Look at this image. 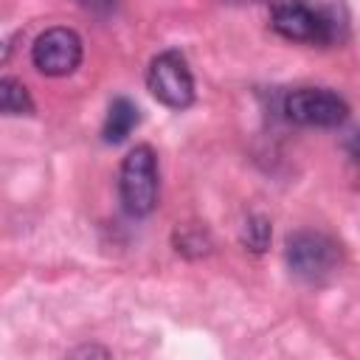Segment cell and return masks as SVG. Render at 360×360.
Here are the masks:
<instances>
[{
  "label": "cell",
  "mask_w": 360,
  "mask_h": 360,
  "mask_svg": "<svg viewBox=\"0 0 360 360\" xmlns=\"http://www.w3.org/2000/svg\"><path fill=\"white\" fill-rule=\"evenodd\" d=\"M287 267L304 281H323L340 264V245L321 231H295L287 236Z\"/></svg>",
  "instance_id": "obj_3"
},
{
  "label": "cell",
  "mask_w": 360,
  "mask_h": 360,
  "mask_svg": "<svg viewBox=\"0 0 360 360\" xmlns=\"http://www.w3.org/2000/svg\"><path fill=\"white\" fill-rule=\"evenodd\" d=\"M82 6H87L90 11H98V14H107L118 6V0H82Z\"/></svg>",
  "instance_id": "obj_11"
},
{
  "label": "cell",
  "mask_w": 360,
  "mask_h": 360,
  "mask_svg": "<svg viewBox=\"0 0 360 360\" xmlns=\"http://www.w3.org/2000/svg\"><path fill=\"white\" fill-rule=\"evenodd\" d=\"M0 112L3 115H31L34 112V98H31L28 87L14 76L0 79Z\"/></svg>",
  "instance_id": "obj_8"
},
{
  "label": "cell",
  "mask_w": 360,
  "mask_h": 360,
  "mask_svg": "<svg viewBox=\"0 0 360 360\" xmlns=\"http://www.w3.org/2000/svg\"><path fill=\"white\" fill-rule=\"evenodd\" d=\"M191 248H197V253H205L208 250V242H205V233H191V231H186V233H180V239H177V250H183V253H188Z\"/></svg>",
  "instance_id": "obj_10"
},
{
  "label": "cell",
  "mask_w": 360,
  "mask_h": 360,
  "mask_svg": "<svg viewBox=\"0 0 360 360\" xmlns=\"http://www.w3.org/2000/svg\"><path fill=\"white\" fill-rule=\"evenodd\" d=\"M73 354H107V349H79Z\"/></svg>",
  "instance_id": "obj_12"
},
{
  "label": "cell",
  "mask_w": 360,
  "mask_h": 360,
  "mask_svg": "<svg viewBox=\"0 0 360 360\" xmlns=\"http://www.w3.org/2000/svg\"><path fill=\"white\" fill-rule=\"evenodd\" d=\"M138 121H141V112H138L135 101H129L124 96L112 98V104L107 110V118H104V127H101L104 143H121L138 127Z\"/></svg>",
  "instance_id": "obj_7"
},
{
  "label": "cell",
  "mask_w": 360,
  "mask_h": 360,
  "mask_svg": "<svg viewBox=\"0 0 360 360\" xmlns=\"http://www.w3.org/2000/svg\"><path fill=\"white\" fill-rule=\"evenodd\" d=\"M149 93L169 110H186L194 101V79L180 51H163L149 62L146 70Z\"/></svg>",
  "instance_id": "obj_4"
},
{
  "label": "cell",
  "mask_w": 360,
  "mask_h": 360,
  "mask_svg": "<svg viewBox=\"0 0 360 360\" xmlns=\"http://www.w3.org/2000/svg\"><path fill=\"white\" fill-rule=\"evenodd\" d=\"M284 115L301 127H340L349 118V104L329 87H298L284 96Z\"/></svg>",
  "instance_id": "obj_5"
},
{
  "label": "cell",
  "mask_w": 360,
  "mask_h": 360,
  "mask_svg": "<svg viewBox=\"0 0 360 360\" xmlns=\"http://www.w3.org/2000/svg\"><path fill=\"white\" fill-rule=\"evenodd\" d=\"M158 158L155 149L138 143L127 152L118 172V194L121 205L132 217H149L158 205Z\"/></svg>",
  "instance_id": "obj_2"
},
{
  "label": "cell",
  "mask_w": 360,
  "mask_h": 360,
  "mask_svg": "<svg viewBox=\"0 0 360 360\" xmlns=\"http://www.w3.org/2000/svg\"><path fill=\"white\" fill-rule=\"evenodd\" d=\"M242 245L253 253H264L270 245V219H264L262 214L248 217L242 225Z\"/></svg>",
  "instance_id": "obj_9"
},
{
  "label": "cell",
  "mask_w": 360,
  "mask_h": 360,
  "mask_svg": "<svg viewBox=\"0 0 360 360\" xmlns=\"http://www.w3.org/2000/svg\"><path fill=\"white\" fill-rule=\"evenodd\" d=\"M0 59H3V53H0Z\"/></svg>",
  "instance_id": "obj_14"
},
{
  "label": "cell",
  "mask_w": 360,
  "mask_h": 360,
  "mask_svg": "<svg viewBox=\"0 0 360 360\" xmlns=\"http://www.w3.org/2000/svg\"><path fill=\"white\" fill-rule=\"evenodd\" d=\"M231 3H253V0H231ZM267 3H273V0H267Z\"/></svg>",
  "instance_id": "obj_13"
},
{
  "label": "cell",
  "mask_w": 360,
  "mask_h": 360,
  "mask_svg": "<svg viewBox=\"0 0 360 360\" xmlns=\"http://www.w3.org/2000/svg\"><path fill=\"white\" fill-rule=\"evenodd\" d=\"M31 62L45 76H70L82 65V39L73 28H48L31 45Z\"/></svg>",
  "instance_id": "obj_6"
},
{
  "label": "cell",
  "mask_w": 360,
  "mask_h": 360,
  "mask_svg": "<svg viewBox=\"0 0 360 360\" xmlns=\"http://www.w3.org/2000/svg\"><path fill=\"white\" fill-rule=\"evenodd\" d=\"M270 25L276 34L292 42H309V45H335L346 37V22H340L332 11L315 8L304 0H273L270 3Z\"/></svg>",
  "instance_id": "obj_1"
}]
</instances>
